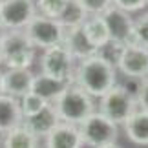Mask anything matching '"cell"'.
Segmentation results:
<instances>
[{"instance_id":"1","label":"cell","mask_w":148,"mask_h":148,"mask_svg":"<svg viewBox=\"0 0 148 148\" xmlns=\"http://www.w3.org/2000/svg\"><path fill=\"white\" fill-rule=\"evenodd\" d=\"M73 84L82 88L90 97H104L113 86H117V68L99 55L77 62Z\"/></svg>"},{"instance_id":"2","label":"cell","mask_w":148,"mask_h":148,"mask_svg":"<svg viewBox=\"0 0 148 148\" xmlns=\"http://www.w3.org/2000/svg\"><path fill=\"white\" fill-rule=\"evenodd\" d=\"M53 106H55V112L59 115L60 123L75 124V126H79L93 112H97L95 110L93 97H90L77 84H70L62 92L60 97L53 102Z\"/></svg>"},{"instance_id":"3","label":"cell","mask_w":148,"mask_h":148,"mask_svg":"<svg viewBox=\"0 0 148 148\" xmlns=\"http://www.w3.org/2000/svg\"><path fill=\"white\" fill-rule=\"evenodd\" d=\"M2 64L8 70H29L35 60V48L24 31H8L0 42Z\"/></svg>"},{"instance_id":"4","label":"cell","mask_w":148,"mask_h":148,"mask_svg":"<svg viewBox=\"0 0 148 148\" xmlns=\"http://www.w3.org/2000/svg\"><path fill=\"white\" fill-rule=\"evenodd\" d=\"M79 132H81L82 143L92 146V148H101L106 145H113L117 141L119 128L115 123L106 119L102 113L93 112L90 117L79 124Z\"/></svg>"},{"instance_id":"5","label":"cell","mask_w":148,"mask_h":148,"mask_svg":"<svg viewBox=\"0 0 148 148\" xmlns=\"http://www.w3.org/2000/svg\"><path fill=\"white\" fill-rule=\"evenodd\" d=\"M24 33L35 49H49L53 46H59L64 42L66 37V29L59 20L46 18L42 15H37L27 24Z\"/></svg>"},{"instance_id":"6","label":"cell","mask_w":148,"mask_h":148,"mask_svg":"<svg viewBox=\"0 0 148 148\" xmlns=\"http://www.w3.org/2000/svg\"><path fill=\"white\" fill-rule=\"evenodd\" d=\"M75 59L71 57V53L66 49L64 44L53 46L49 49L42 51L40 57V73L48 75L57 81H64V82H73V75H75Z\"/></svg>"},{"instance_id":"7","label":"cell","mask_w":148,"mask_h":148,"mask_svg":"<svg viewBox=\"0 0 148 148\" xmlns=\"http://www.w3.org/2000/svg\"><path fill=\"white\" fill-rule=\"evenodd\" d=\"M137 101H135L130 93L119 86H113L104 97H101L99 102V113H102L106 119H110L115 124H124L126 119L137 110Z\"/></svg>"},{"instance_id":"8","label":"cell","mask_w":148,"mask_h":148,"mask_svg":"<svg viewBox=\"0 0 148 148\" xmlns=\"http://www.w3.org/2000/svg\"><path fill=\"white\" fill-rule=\"evenodd\" d=\"M35 16V0H2L0 4V24L8 31H24Z\"/></svg>"},{"instance_id":"9","label":"cell","mask_w":148,"mask_h":148,"mask_svg":"<svg viewBox=\"0 0 148 148\" xmlns=\"http://www.w3.org/2000/svg\"><path fill=\"white\" fill-rule=\"evenodd\" d=\"M102 18L106 22L108 33H110V40L123 44V46H141L137 37L134 31V18L130 13L112 5L108 11L102 13Z\"/></svg>"},{"instance_id":"10","label":"cell","mask_w":148,"mask_h":148,"mask_svg":"<svg viewBox=\"0 0 148 148\" xmlns=\"http://www.w3.org/2000/svg\"><path fill=\"white\" fill-rule=\"evenodd\" d=\"M117 70L128 79H146L148 77V49L143 46H124Z\"/></svg>"},{"instance_id":"11","label":"cell","mask_w":148,"mask_h":148,"mask_svg":"<svg viewBox=\"0 0 148 148\" xmlns=\"http://www.w3.org/2000/svg\"><path fill=\"white\" fill-rule=\"evenodd\" d=\"M35 75L31 70H5L2 79V93L15 99H22L31 92Z\"/></svg>"},{"instance_id":"12","label":"cell","mask_w":148,"mask_h":148,"mask_svg":"<svg viewBox=\"0 0 148 148\" xmlns=\"http://www.w3.org/2000/svg\"><path fill=\"white\" fill-rule=\"evenodd\" d=\"M82 137L79 126L59 123L46 137V148H82Z\"/></svg>"},{"instance_id":"13","label":"cell","mask_w":148,"mask_h":148,"mask_svg":"<svg viewBox=\"0 0 148 148\" xmlns=\"http://www.w3.org/2000/svg\"><path fill=\"white\" fill-rule=\"evenodd\" d=\"M66 49L71 53V57L75 59L77 62L81 60H86L90 57L97 55V48L92 46V42L88 40V37L84 35L82 31V26L81 27H71V29H66V37H64V42Z\"/></svg>"},{"instance_id":"14","label":"cell","mask_w":148,"mask_h":148,"mask_svg":"<svg viewBox=\"0 0 148 148\" xmlns=\"http://www.w3.org/2000/svg\"><path fill=\"white\" fill-rule=\"evenodd\" d=\"M59 123H60V119H59V115H57V112H55V106L53 104H48L44 110L38 112L37 115L26 117L22 124H24V126L38 139V137H48V134Z\"/></svg>"},{"instance_id":"15","label":"cell","mask_w":148,"mask_h":148,"mask_svg":"<svg viewBox=\"0 0 148 148\" xmlns=\"http://www.w3.org/2000/svg\"><path fill=\"white\" fill-rule=\"evenodd\" d=\"M24 115L20 108V99L0 93V132L8 134L16 126H22Z\"/></svg>"},{"instance_id":"16","label":"cell","mask_w":148,"mask_h":148,"mask_svg":"<svg viewBox=\"0 0 148 148\" xmlns=\"http://www.w3.org/2000/svg\"><path fill=\"white\" fill-rule=\"evenodd\" d=\"M73 82H64V81H57V79H51L44 73H38L33 79V86H31V93L38 95L40 99H44L46 102L53 104L62 95V92Z\"/></svg>"},{"instance_id":"17","label":"cell","mask_w":148,"mask_h":148,"mask_svg":"<svg viewBox=\"0 0 148 148\" xmlns=\"http://www.w3.org/2000/svg\"><path fill=\"white\" fill-rule=\"evenodd\" d=\"M126 137L135 145L148 146V112L137 108L123 124Z\"/></svg>"},{"instance_id":"18","label":"cell","mask_w":148,"mask_h":148,"mask_svg":"<svg viewBox=\"0 0 148 148\" xmlns=\"http://www.w3.org/2000/svg\"><path fill=\"white\" fill-rule=\"evenodd\" d=\"M82 31L88 37V40L92 42V46L97 48V51L110 42V33H108V27H106V22L102 18V15H90L88 20L82 26Z\"/></svg>"},{"instance_id":"19","label":"cell","mask_w":148,"mask_h":148,"mask_svg":"<svg viewBox=\"0 0 148 148\" xmlns=\"http://www.w3.org/2000/svg\"><path fill=\"white\" fill-rule=\"evenodd\" d=\"M88 11L82 8V4L79 0H70L66 4L62 15L59 16V22L64 26V29H71V27H81L84 22L88 20Z\"/></svg>"},{"instance_id":"20","label":"cell","mask_w":148,"mask_h":148,"mask_svg":"<svg viewBox=\"0 0 148 148\" xmlns=\"http://www.w3.org/2000/svg\"><path fill=\"white\" fill-rule=\"evenodd\" d=\"M37 145H38V139L24 124L8 132L4 139V148H37Z\"/></svg>"},{"instance_id":"21","label":"cell","mask_w":148,"mask_h":148,"mask_svg":"<svg viewBox=\"0 0 148 148\" xmlns=\"http://www.w3.org/2000/svg\"><path fill=\"white\" fill-rule=\"evenodd\" d=\"M68 2H70V0H35L37 15L59 20V16L62 15V11H64Z\"/></svg>"},{"instance_id":"22","label":"cell","mask_w":148,"mask_h":148,"mask_svg":"<svg viewBox=\"0 0 148 148\" xmlns=\"http://www.w3.org/2000/svg\"><path fill=\"white\" fill-rule=\"evenodd\" d=\"M48 104L49 102H46L44 99H40L38 95L31 93V92L20 99V108H22V115H24V119L31 117V115H37V113L40 110H44Z\"/></svg>"},{"instance_id":"23","label":"cell","mask_w":148,"mask_h":148,"mask_svg":"<svg viewBox=\"0 0 148 148\" xmlns=\"http://www.w3.org/2000/svg\"><path fill=\"white\" fill-rule=\"evenodd\" d=\"M123 49H124L123 44H117V42H112V40H110L104 48H101V49L97 51V55L102 57L104 60H108L110 64H113V66L117 68V62H119V59H121Z\"/></svg>"},{"instance_id":"24","label":"cell","mask_w":148,"mask_h":148,"mask_svg":"<svg viewBox=\"0 0 148 148\" xmlns=\"http://www.w3.org/2000/svg\"><path fill=\"white\" fill-rule=\"evenodd\" d=\"M134 31L139 44L148 49V11L141 13L137 18H134Z\"/></svg>"},{"instance_id":"25","label":"cell","mask_w":148,"mask_h":148,"mask_svg":"<svg viewBox=\"0 0 148 148\" xmlns=\"http://www.w3.org/2000/svg\"><path fill=\"white\" fill-rule=\"evenodd\" d=\"M88 15H102L113 5V0H79Z\"/></svg>"},{"instance_id":"26","label":"cell","mask_w":148,"mask_h":148,"mask_svg":"<svg viewBox=\"0 0 148 148\" xmlns=\"http://www.w3.org/2000/svg\"><path fill=\"white\" fill-rule=\"evenodd\" d=\"M113 5L126 13H135L146 8V0H113Z\"/></svg>"},{"instance_id":"27","label":"cell","mask_w":148,"mask_h":148,"mask_svg":"<svg viewBox=\"0 0 148 148\" xmlns=\"http://www.w3.org/2000/svg\"><path fill=\"white\" fill-rule=\"evenodd\" d=\"M124 79H126V81L121 82L119 86L137 101V95H139V90H141V79H128V77H124Z\"/></svg>"},{"instance_id":"28","label":"cell","mask_w":148,"mask_h":148,"mask_svg":"<svg viewBox=\"0 0 148 148\" xmlns=\"http://www.w3.org/2000/svg\"><path fill=\"white\" fill-rule=\"evenodd\" d=\"M137 106L141 110L148 112V77L141 81V90H139V95H137Z\"/></svg>"},{"instance_id":"29","label":"cell","mask_w":148,"mask_h":148,"mask_svg":"<svg viewBox=\"0 0 148 148\" xmlns=\"http://www.w3.org/2000/svg\"><path fill=\"white\" fill-rule=\"evenodd\" d=\"M5 33H8V29H5L2 24H0V42H2V38L5 37Z\"/></svg>"},{"instance_id":"30","label":"cell","mask_w":148,"mask_h":148,"mask_svg":"<svg viewBox=\"0 0 148 148\" xmlns=\"http://www.w3.org/2000/svg\"><path fill=\"white\" fill-rule=\"evenodd\" d=\"M101 148H121L117 143H113V145H106V146H101Z\"/></svg>"},{"instance_id":"31","label":"cell","mask_w":148,"mask_h":148,"mask_svg":"<svg viewBox=\"0 0 148 148\" xmlns=\"http://www.w3.org/2000/svg\"><path fill=\"white\" fill-rule=\"evenodd\" d=\"M2 79H4V73L0 71V93H2Z\"/></svg>"},{"instance_id":"32","label":"cell","mask_w":148,"mask_h":148,"mask_svg":"<svg viewBox=\"0 0 148 148\" xmlns=\"http://www.w3.org/2000/svg\"><path fill=\"white\" fill-rule=\"evenodd\" d=\"M0 66H2V53H0Z\"/></svg>"},{"instance_id":"33","label":"cell","mask_w":148,"mask_h":148,"mask_svg":"<svg viewBox=\"0 0 148 148\" xmlns=\"http://www.w3.org/2000/svg\"><path fill=\"white\" fill-rule=\"evenodd\" d=\"M146 5H148V0H146Z\"/></svg>"},{"instance_id":"34","label":"cell","mask_w":148,"mask_h":148,"mask_svg":"<svg viewBox=\"0 0 148 148\" xmlns=\"http://www.w3.org/2000/svg\"><path fill=\"white\" fill-rule=\"evenodd\" d=\"M0 4H2V0H0Z\"/></svg>"}]
</instances>
